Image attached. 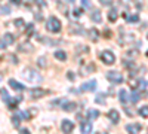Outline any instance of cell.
I'll list each match as a JSON object with an SVG mask.
<instances>
[{
    "instance_id": "9c48e42d",
    "label": "cell",
    "mask_w": 148,
    "mask_h": 134,
    "mask_svg": "<svg viewBox=\"0 0 148 134\" xmlns=\"http://www.w3.org/2000/svg\"><path fill=\"white\" fill-rule=\"evenodd\" d=\"M90 19H92L93 22H101V21H102L101 10H99V9H92V12H90Z\"/></svg>"
},
{
    "instance_id": "d590c367",
    "label": "cell",
    "mask_w": 148,
    "mask_h": 134,
    "mask_svg": "<svg viewBox=\"0 0 148 134\" xmlns=\"http://www.w3.org/2000/svg\"><path fill=\"white\" fill-rule=\"evenodd\" d=\"M6 46H8L6 42H5L3 39H0V49H6Z\"/></svg>"
},
{
    "instance_id": "ac0fdd59",
    "label": "cell",
    "mask_w": 148,
    "mask_h": 134,
    "mask_svg": "<svg viewBox=\"0 0 148 134\" xmlns=\"http://www.w3.org/2000/svg\"><path fill=\"white\" fill-rule=\"evenodd\" d=\"M3 40L6 42V45H12L15 42V36L12 34V33H6L5 36H3Z\"/></svg>"
},
{
    "instance_id": "f1b7e54d",
    "label": "cell",
    "mask_w": 148,
    "mask_h": 134,
    "mask_svg": "<svg viewBox=\"0 0 148 134\" xmlns=\"http://www.w3.org/2000/svg\"><path fill=\"white\" fill-rule=\"evenodd\" d=\"M104 97H105V95H101V94H99V95H96L95 101H96L98 104H105V99H104Z\"/></svg>"
},
{
    "instance_id": "cb8c5ba5",
    "label": "cell",
    "mask_w": 148,
    "mask_h": 134,
    "mask_svg": "<svg viewBox=\"0 0 148 134\" xmlns=\"http://www.w3.org/2000/svg\"><path fill=\"white\" fill-rule=\"evenodd\" d=\"M33 49V46L30 45V43H22V45H19V51H22V52H28V51H31Z\"/></svg>"
},
{
    "instance_id": "bcb514c9",
    "label": "cell",
    "mask_w": 148,
    "mask_h": 134,
    "mask_svg": "<svg viewBox=\"0 0 148 134\" xmlns=\"http://www.w3.org/2000/svg\"><path fill=\"white\" fill-rule=\"evenodd\" d=\"M147 57H148V51H147Z\"/></svg>"
},
{
    "instance_id": "2e32d148",
    "label": "cell",
    "mask_w": 148,
    "mask_h": 134,
    "mask_svg": "<svg viewBox=\"0 0 148 134\" xmlns=\"http://www.w3.org/2000/svg\"><path fill=\"white\" fill-rule=\"evenodd\" d=\"M119 97H120V101H121L123 104L129 100V94H127L126 90H120V91H119Z\"/></svg>"
},
{
    "instance_id": "60d3db41",
    "label": "cell",
    "mask_w": 148,
    "mask_h": 134,
    "mask_svg": "<svg viewBox=\"0 0 148 134\" xmlns=\"http://www.w3.org/2000/svg\"><path fill=\"white\" fill-rule=\"evenodd\" d=\"M21 133H22V134H28V130H27V128H22Z\"/></svg>"
},
{
    "instance_id": "484cf974",
    "label": "cell",
    "mask_w": 148,
    "mask_h": 134,
    "mask_svg": "<svg viewBox=\"0 0 148 134\" xmlns=\"http://www.w3.org/2000/svg\"><path fill=\"white\" fill-rule=\"evenodd\" d=\"M138 112H139V115H141L142 118H148V106H144V107H141Z\"/></svg>"
},
{
    "instance_id": "52a82bcc",
    "label": "cell",
    "mask_w": 148,
    "mask_h": 134,
    "mask_svg": "<svg viewBox=\"0 0 148 134\" xmlns=\"http://www.w3.org/2000/svg\"><path fill=\"white\" fill-rule=\"evenodd\" d=\"M45 94H46V91L42 90V88H33V90H30V97H31V99H40V97L45 95Z\"/></svg>"
},
{
    "instance_id": "7c38bea8",
    "label": "cell",
    "mask_w": 148,
    "mask_h": 134,
    "mask_svg": "<svg viewBox=\"0 0 148 134\" xmlns=\"http://www.w3.org/2000/svg\"><path fill=\"white\" fill-rule=\"evenodd\" d=\"M9 85H10V88L12 90H15V91H22L24 88V85H21L18 81H15V79H9Z\"/></svg>"
},
{
    "instance_id": "ee69618b",
    "label": "cell",
    "mask_w": 148,
    "mask_h": 134,
    "mask_svg": "<svg viewBox=\"0 0 148 134\" xmlns=\"http://www.w3.org/2000/svg\"><path fill=\"white\" fill-rule=\"evenodd\" d=\"M68 2H70V3H73V2H74V0H68Z\"/></svg>"
},
{
    "instance_id": "7dc6e473",
    "label": "cell",
    "mask_w": 148,
    "mask_h": 134,
    "mask_svg": "<svg viewBox=\"0 0 148 134\" xmlns=\"http://www.w3.org/2000/svg\"><path fill=\"white\" fill-rule=\"evenodd\" d=\"M147 37H148V36H147Z\"/></svg>"
},
{
    "instance_id": "7402d4cb",
    "label": "cell",
    "mask_w": 148,
    "mask_h": 134,
    "mask_svg": "<svg viewBox=\"0 0 148 134\" xmlns=\"http://www.w3.org/2000/svg\"><path fill=\"white\" fill-rule=\"evenodd\" d=\"M108 19H110L111 22H114V21L117 19V10H116V9H111V10L108 12Z\"/></svg>"
},
{
    "instance_id": "e0dca14e",
    "label": "cell",
    "mask_w": 148,
    "mask_h": 134,
    "mask_svg": "<svg viewBox=\"0 0 148 134\" xmlns=\"http://www.w3.org/2000/svg\"><path fill=\"white\" fill-rule=\"evenodd\" d=\"M74 109H77V103H74V101H67V103H64V110L73 112Z\"/></svg>"
},
{
    "instance_id": "83f0119b",
    "label": "cell",
    "mask_w": 148,
    "mask_h": 134,
    "mask_svg": "<svg viewBox=\"0 0 148 134\" xmlns=\"http://www.w3.org/2000/svg\"><path fill=\"white\" fill-rule=\"evenodd\" d=\"M14 24H15L16 28H22V27H24V19H22V18H18V19L14 21Z\"/></svg>"
},
{
    "instance_id": "f6af8a7d",
    "label": "cell",
    "mask_w": 148,
    "mask_h": 134,
    "mask_svg": "<svg viewBox=\"0 0 148 134\" xmlns=\"http://www.w3.org/2000/svg\"><path fill=\"white\" fill-rule=\"evenodd\" d=\"M0 81H2V75H0Z\"/></svg>"
},
{
    "instance_id": "8fae6325",
    "label": "cell",
    "mask_w": 148,
    "mask_h": 134,
    "mask_svg": "<svg viewBox=\"0 0 148 134\" xmlns=\"http://www.w3.org/2000/svg\"><path fill=\"white\" fill-rule=\"evenodd\" d=\"M108 118L111 119V122H113V124H117L120 121V115H119V112L116 110V109H113V110L108 112Z\"/></svg>"
},
{
    "instance_id": "4dcf8cb0",
    "label": "cell",
    "mask_w": 148,
    "mask_h": 134,
    "mask_svg": "<svg viewBox=\"0 0 148 134\" xmlns=\"http://www.w3.org/2000/svg\"><path fill=\"white\" fill-rule=\"evenodd\" d=\"M102 6H111L113 5V0H99Z\"/></svg>"
},
{
    "instance_id": "d6986e66",
    "label": "cell",
    "mask_w": 148,
    "mask_h": 134,
    "mask_svg": "<svg viewBox=\"0 0 148 134\" xmlns=\"http://www.w3.org/2000/svg\"><path fill=\"white\" fill-rule=\"evenodd\" d=\"M22 101V99L21 97H15V99H9V109H15V106L18 104V103H21Z\"/></svg>"
},
{
    "instance_id": "7bdbcfd3",
    "label": "cell",
    "mask_w": 148,
    "mask_h": 134,
    "mask_svg": "<svg viewBox=\"0 0 148 134\" xmlns=\"http://www.w3.org/2000/svg\"><path fill=\"white\" fill-rule=\"evenodd\" d=\"M55 2H56V3H58V5H59V3H61V2H62V0H55Z\"/></svg>"
},
{
    "instance_id": "d4e9b609",
    "label": "cell",
    "mask_w": 148,
    "mask_h": 134,
    "mask_svg": "<svg viewBox=\"0 0 148 134\" xmlns=\"http://www.w3.org/2000/svg\"><path fill=\"white\" fill-rule=\"evenodd\" d=\"M0 94H2V100H3L5 103H8V101H9V99H10V97H9V92L3 88V90H0Z\"/></svg>"
},
{
    "instance_id": "e575fe53",
    "label": "cell",
    "mask_w": 148,
    "mask_h": 134,
    "mask_svg": "<svg viewBox=\"0 0 148 134\" xmlns=\"http://www.w3.org/2000/svg\"><path fill=\"white\" fill-rule=\"evenodd\" d=\"M73 14H74V17H80V15H82V9H77V8H76V9L73 10Z\"/></svg>"
},
{
    "instance_id": "8992f818",
    "label": "cell",
    "mask_w": 148,
    "mask_h": 134,
    "mask_svg": "<svg viewBox=\"0 0 148 134\" xmlns=\"http://www.w3.org/2000/svg\"><path fill=\"white\" fill-rule=\"evenodd\" d=\"M61 128H62L64 133H71V131L74 130L73 121H70V119H64V121H62V125H61Z\"/></svg>"
},
{
    "instance_id": "30bf717a",
    "label": "cell",
    "mask_w": 148,
    "mask_h": 134,
    "mask_svg": "<svg viewBox=\"0 0 148 134\" xmlns=\"http://www.w3.org/2000/svg\"><path fill=\"white\" fill-rule=\"evenodd\" d=\"M80 130L83 134H88L92 131V124L89 122V119L88 121H82V125H80Z\"/></svg>"
},
{
    "instance_id": "4316f807",
    "label": "cell",
    "mask_w": 148,
    "mask_h": 134,
    "mask_svg": "<svg viewBox=\"0 0 148 134\" xmlns=\"http://www.w3.org/2000/svg\"><path fill=\"white\" fill-rule=\"evenodd\" d=\"M139 99H141L139 94H138L136 91H133V92H132V95H130V100H132L133 103H138V101H139Z\"/></svg>"
},
{
    "instance_id": "ffe728a7",
    "label": "cell",
    "mask_w": 148,
    "mask_h": 134,
    "mask_svg": "<svg viewBox=\"0 0 148 134\" xmlns=\"http://www.w3.org/2000/svg\"><path fill=\"white\" fill-rule=\"evenodd\" d=\"M98 116H99V112L95 110V109H89V110H88V119L89 121L90 119H96Z\"/></svg>"
},
{
    "instance_id": "603a6c76",
    "label": "cell",
    "mask_w": 148,
    "mask_h": 134,
    "mask_svg": "<svg viewBox=\"0 0 148 134\" xmlns=\"http://www.w3.org/2000/svg\"><path fill=\"white\" fill-rule=\"evenodd\" d=\"M12 124H14V127H16V128L19 127V124H21V116H19V113L12 116Z\"/></svg>"
},
{
    "instance_id": "f546056e",
    "label": "cell",
    "mask_w": 148,
    "mask_h": 134,
    "mask_svg": "<svg viewBox=\"0 0 148 134\" xmlns=\"http://www.w3.org/2000/svg\"><path fill=\"white\" fill-rule=\"evenodd\" d=\"M37 63H39V66H40V67H46V66H47V64H46V58H45V57H40L39 60H37Z\"/></svg>"
},
{
    "instance_id": "8d00e7d4",
    "label": "cell",
    "mask_w": 148,
    "mask_h": 134,
    "mask_svg": "<svg viewBox=\"0 0 148 134\" xmlns=\"http://www.w3.org/2000/svg\"><path fill=\"white\" fill-rule=\"evenodd\" d=\"M34 2H36V5H39V6H46V3H45V0H34Z\"/></svg>"
},
{
    "instance_id": "3957f363",
    "label": "cell",
    "mask_w": 148,
    "mask_h": 134,
    "mask_svg": "<svg viewBox=\"0 0 148 134\" xmlns=\"http://www.w3.org/2000/svg\"><path fill=\"white\" fill-rule=\"evenodd\" d=\"M99 57H101V60L105 63V64H113L114 61H116V55L111 52V51H102L101 54H99Z\"/></svg>"
},
{
    "instance_id": "277c9868",
    "label": "cell",
    "mask_w": 148,
    "mask_h": 134,
    "mask_svg": "<svg viewBox=\"0 0 148 134\" xmlns=\"http://www.w3.org/2000/svg\"><path fill=\"white\" fill-rule=\"evenodd\" d=\"M107 79L110 81V82H113V83H120V82H123V76H121V73H119V72H107Z\"/></svg>"
},
{
    "instance_id": "b9f144b4",
    "label": "cell",
    "mask_w": 148,
    "mask_h": 134,
    "mask_svg": "<svg viewBox=\"0 0 148 134\" xmlns=\"http://www.w3.org/2000/svg\"><path fill=\"white\" fill-rule=\"evenodd\" d=\"M12 3H15V5H21V0H12Z\"/></svg>"
},
{
    "instance_id": "7a4b0ae2",
    "label": "cell",
    "mask_w": 148,
    "mask_h": 134,
    "mask_svg": "<svg viewBox=\"0 0 148 134\" xmlns=\"http://www.w3.org/2000/svg\"><path fill=\"white\" fill-rule=\"evenodd\" d=\"M46 28L51 33H59L61 28H62L61 27V21L56 17H49L47 21H46Z\"/></svg>"
},
{
    "instance_id": "9a60e30c",
    "label": "cell",
    "mask_w": 148,
    "mask_h": 134,
    "mask_svg": "<svg viewBox=\"0 0 148 134\" xmlns=\"http://www.w3.org/2000/svg\"><path fill=\"white\" fill-rule=\"evenodd\" d=\"M70 31H71V33H79V34H82V33H83L82 24H70Z\"/></svg>"
},
{
    "instance_id": "ab89813d",
    "label": "cell",
    "mask_w": 148,
    "mask_h": 134,
    "mask_svg": "<svg viewBox=\"0 0 148 134\" xmlns=\"http://www.w3.org/2000/svg\"><path fill=\"white\" fill-rule=\"evenodd\" d=\"M68 79H71V81L74 79V75H73V72H68Z\"/></svg>"
},
{
    "instance_id": "44dd1931",
    "label": "cell",
    "mask_w": 148,
    "mask_h": 134,
    "mask_svg": "<svg viewBox=\"0 0 148 134\" xmlns=\"http://www.w3.org/2000/svg\"><path fill=\"white\" fill-rule=\"evenodd\" d=\"M55 58L61 60V61H65V58H67V54H65L64 51L58 49V51H55Z\"/></svg>"
},
{
    "instance_id": "1f68e13d",
    "label": "cell",
    "mask_w": 148,
    "mask_h": 134,
    "mask_svg": "<svg viewBox=\"0 0 148 134\" xmlns=\"http://www.w3.org/2000/svg\"><path fill=\"white\" fill-rule=\"evenodd\" d=\"M19 116H21V118H25V119H30V118H31L30 112H19Z\"/></svg>"
},
{
    "instance_id": "4fadbf2b",
    "label": "cell",
    "mask_w": 148,
    "mask_h": 134,
    "mask_svg": "<svg viewBox=\"0 0 148 134\" xmlns=\"http://www.w3.org/2000/svg\"><path fill=\"white\" fill-rule=\"evenodd\" d=\"M142 130V125L141 124H127L126 125V131L127 133H138Z\"/></svg>"
},
{
    "instance_id": "f35d334b",
    "label": "cell",
    "mask_w": 148,
    "mask_h": 134,
    "mask_svg": "<svg viewBox=\"0 0 148 134\" xmlns=\"http://www.w3.org/2000/svg\"><path fill=\"white\" fill-rule=\"evenodd\" d=\"M83 6H84V8H88V6H90V3L88 2V0H83Z\"/></svg>"
},
{
    "instance_id": "6da1fadb",
    "label": "cell",
    "mask_w": 148,
    "mask_h": 134,
    "mask_svg": "<svg viewBox=\"0 0 148 134\" xmlns=\"http://www.w3.org/2000/svg\"><path fill=\"white\" fill-rule=\"evenodd\" d=\"M21 76L25 79L27 82H30V83H40V82L43 81V78H42L40 73L37 72V70H34V69H30V67L24 69L22 73H21Z\"/></svg>"
},
{
    "instance_id": "d6a6232c",
    "label": "cell",
    "mask_w": 148,
    "mask_h": 134,
    "mask_svg": "<svg viewBox=\"0 0 148 134\" xmlns=\"http://www.w3.org/2000/svg\"><path fill=\"white\" fill-rule=\"evenodd\" d=\"M34 18H36L37 21H42V19H43V15H40V12L36 10V12H34Z\"/></svg>"
},
{
    "instance_id": "74e56055",
    "label": "cell",
    "mask_w": 148,
    "mask_h": 134,
    "mask_svg": "<svg viewBox=\"0 0 148 134\" xmlns=\"http://www.w3.org/2000/svg\"><path fill=\"white\" fill-rule=\"evenodd\" d=\"M2 10H3V12H5V14L8 15V14H9V12H10V8H8V6H2Z\"/></svg>"
},
{
    "instance_id": "ba28073f",
    "label": "cell",
    "mask_w": 148,
    "mask_h": 134,
    "mask_svg": "<svg viewBox=\"0 0 148 134\" xmlns=\"http://www.w3.org/2000/svg\"><path fill=\"white\" fill-rule=\"evenodd\" d=\"M95 70V66L90 63V64H84V63H82V67H80V75H83V76H86L89 72H93Z\"/></svg>"
},
{
    "instance_id": "5b68a950",
    "label": "cell",
    "mask_w": 148,
    "mask_h": 134,
    "mask_svg": "<svg viewBox=\"0 0 148 134\" xmlns=\"http://www.w3.org/2000/svg\"><path fill=\"white\" fill-rule=\"evenodd\" d=\"M96 90V81L92 79L89 82H84L82 87H80V91H95Z\"/></svg>"
},
{
    "instance_id": "836d02e7",
    "label": "cell",
    "mask_w": 148,
    "mask_h": 134,
    "mask_svg": "<svg viewBox=\"0 0 148 134\" xmlns=\"http://www.w3.org/2000/svg\"><path fill=\"white\" fill-rule=\"evenodd\" d=\"M33 33H34V27H33V24H30L28 28H27V34L30 36V34H33Z\"/></svg>"
},
{
    "instance_id": "5bb4252c",
    "label": "cell",
    "mask_w": 148,
    "mask_h": 134,
    "mask_svg": "<svg viewBox=\"0 0 148 134\" xmlns=\"http://www.w3.org/2000/svg\"><path fill=\"white\" fill-rule=\"evenodd\" d=\"M88 34H89L90 40H93V42H98V39H99V31H98L96 28H90L88 31Z\"/></svg>"
}]
</instances>
